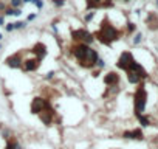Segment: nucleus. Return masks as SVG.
<instances>
[{
    "label": "nucleus",
    "mask_w": 158,
    "mask_h": 149,
    "mask_svg": "<svg viewBox=\"0 0 158 149\" xmlns=\"http://www.w3.org/2000/svg\"><path fill=\"white\" fill-rule=\"evenodd\" d=\"M146 23L149 26V30H157L158 28V17L154 14V12H150L146 19Z\"/></svg>",
    "instance_id": "obj_15"
},
{
    "label": "nucleus",
    "mask_w": 158,
    "mask_h": 149,
    "mask_svg": "<svg viewBox=\"0 0 158 149\" xmlns=\"http://www.w3.org/2000/svg\"><path fill=\"white\" fill-rule=\"evenodd\" d=\"M133 59H135V58H133V55H132L130 51H122V53H121V56L118 58V62H116V67L126 72V69L130 65V62H132Z\"/></svg>",
    "instance_id": "obj_8"
},
{
    "label": "nucleus",
    "mask_w": 158,
    "mask_h": 149,
    "mask_svg": "<svg viewBox=\"0 0 158 149\" xmlns=\"http://www.w3.org/2000/svg\"><path fill=\"white\" fill-rule=\"evenodd\" d=\"M3 23H5V17L0 16V25H3Z\"/></svg>",
    "instance_id": "obj_29"
},
{
    "label": "nucleus",
    "mask_w": 158,
    "mask_h": 149,
    "mask_svg": "<svg viewBox=\"0 0 158 149\" xmlns=\"http://www.w3.org/2000/svg\"><path fill=\"white\" fill-rule=\"evenodd\" d=\"M3 39V36H2V33H0V40H2Z\"/></svg>",
    "instance_id": "obj_31"
},
{
    "label": "nucleus",
    "mask_w": 158,
    "mask_h": 149,
    "mask_svg": "<svg viewBox=\"0 0 158 149\" xmlns=\"http://www.w3.org/2000/svg\"><path fill=\"white\" fill-rule=\"evenodd\" d=\"M88 47H90V45H85V44H74V45H71V55L76 58L78 61H81L82 58L85 56Z\"/></svg>",
    "instance_id": "obj_12"
},
{
    "label": "nucleus",
    "mask_w": 158,
    "mask_h": 149,
    "mask_svg": "<svg viewBox=\"0 0 158 149\" xmlns=\"http://www.w3.org/2000/svg\"><path fill=\"white\" fill-rule=\"evenodd\" d=\"M37 117L45 126H50V124H53L54 118H56V112H54V109L51 107V104H48L45 109H42L37 113Z\"/></svg>",
    "instance_id": "obj_5"
},
{
    "label": "nucleus",
    "mask_w": 158,
    "mask_h": 149,
    "mask_svg": "<svg viewBox=\"0 0 158 149\" xmlns=\"http://www.w3.org/2000/svg\"><path fill=\"white\" fill-rule=\"evenodd\" d=\"M141 40H143V34H141V33H136L135 37H133V45H138Z\"/></svg>",
    "instance_id": "obj_18"
},
{
    "label": "nucleus",
    "mask_w": 158,
    "mask_h": 149,
    "mask_svg": "<svg viewBox=\"0 0 158 149\" xmlns=\"http://www.w3.org/2000/svg\"><path fill=\"white\" fill-rule=\"evenodd\" d=\"M53 3L56 6H64L65 5V0H53Z\"/></svg>",
    "instance_id": "obj_23"
},
{
    "label": "nucleus",
    "mask_w": 158,
    "mask_h": 149,
    "mask_svg": "<svg viewBox=\"0 0 158 149\" xmlns=\"http://www.w3.org/2000/svg\"><path fill=\"white\" fill-rule=\"evenodd\" d=\"M50 104L48 101L45 99V98H40V96H36V98H33V101H31V113L33 115H37L42 109H45V107Z\"/></svg>",
    "instance_id": "obj_9"
},
{
    "label": "nucleus",
    "mask_w": 158,
    "mask_h": 149,
    "mask_svg": "<svg viewBox=\"0 0 158 149\" xmlns=\"http://www.w3.org/2000/svg\"><path fill=\"white\" fill-rule=\"evenodd\" d=\"M5 9H6V5L3 2H0V11H5Z\"/></svg>",
    "instance_id": "obj_26"
},
{
    "label": "nucleus",
    "mask_w": 158,
    "mask_h": 149,
    "mask_svg": "<svg viewBox=\"0 0 158 149\" xmlns=\"http://www.w3.org/2000/svg\"><path fill=\"white\" fill-rule=\"evenodd\" d=\"M122 138H127V140H138V141H143L144 140V134L140 127H136L133 131H126L122 134Z\"/></svg>",
    "instance_id": "obj_13"
},
{
    "label": "nucleus",
    "mask_w": 158,
    "mask_h": 149,
    "mask_svg": "<svg viewBox=\"0 0 158 149\" xmlns=\"http://www.w3.org/2000/svg\"><path fill=\"white\" fill-rule=\"evenodd\" d=\"M135 30H136V25L132 23V22H129V23H127V33H129V34H132Z\"/></svg>",
    "instance_id": "obj_19"
},
{
    "label": "nucleus",
    "mask_w": 158,
    "mask_h": 149,
    "mask_svg": "<svg viewBox=\"0 0 158 149\" xmlns=\"http://www.w3.org/2000/svg\"><path fill=\"white\" fill-rule=\"evenodd\" d=\"M0 50H2V45H0Z\"/></svg>",
    "instance_id": "obj_33"
},
{
    "label": "nucleus",
    "mask_w": 158,
    "mask_h": 149,
    "mask_svg": "<svg viewBox=\"0 0 158 149\" xmlns=\"http://www.w3.org/2000/svg\"><path fill=\"white\" fill-rule=\"evenodd\" d=\"M119 81H121V76L116 72H108L104 74V84L107 87H118Z\"/></svg>",
    "instance_id": "obj_10"
},
{
    "label": "nucleus",
    "mask_w": 158,
    "mask_h": 149,
    "mask_svg": "<svg viewBox=\"0 0 158 149\" xmlns=\"http://www.w3.org/2000/svg\"><path fill=\"white\" fill-rule=\"evenodd\" d=\"M71 37H73V40H76L78 44H85V45H90L95 40V36L92 34V33H88L87 30H84V28L71 31Z\"/></svg>",
    "instance_id": "obj_4"
},
{
    "label": "nucleus",
    "mask_w": 158,
    "mask_h": 149,
    "mask_svg": "<svg viewBox=\"0 0 158 149\" xmlns=\"http://www.w3.org/2000/svg\"><path fill=\"white\" fill-rule=\"evenodd\" d=\"M122 2H129V0H122Z\"/></svg>",
    "instance_id": "obj_32"
},
{
    "label": "nucleus",
    "mask_w": 158,
    "mask_h": 149,
    "mask_svg": "<svg viewBox=\"0 0 158 149\" xmlns=\"http://www.w3.org/2000/svg\"><path fill=\"white\" fill-rule=\"evenodd\" d=\"M20 5H23V0H11L9 2L11 8H20Z\"/></svg>",
    "instance_id": "obj_17"
},
{
    "label": "nucleus",
    "mask_w": 158,
    "mask_h": 149,
    "mask_svg": "<svg viewBox=\"0 0 158 149\" xmlns=\"http://www.w3.org/2000/svg\"><path fill=\"white\" fill-rule=\"evenodd\" d=\"M113 6V0H87L85 8L87 11L98 9V8H110Z\"/></svg>",
    "instance_id": "obj_6"
},
{
    "label": "nucleus",
    "mask_w": 158,
    "mask_h": 149,
    "mask_svg": "<svg viewBox=\"0 0 158 149\" xmlns=\"http://www.w3.org/2000/svg\"><path fill=\"white\" fill-rule=\"evenodd\" d=\"M98 58H99V56H98V51H96L95 48H92V47H88L85 56L79 61V65L84 67V69H93V67L96 65V61H98Z\"/></svg>",
    "instance_id": "obj_3"
},
{
    "label": "nucleus",
    "mask_w": 158,
    "mask_h": 149,
    "mask_svg": "<svg viewBox=\"0 0 158 149\" xmlns=\"http://www.w3.org/2000/svg\"><path fill=\"white\" fill-rule=\"evenodd\" d=\"M104 65H106V62H104V61H102L101 58H98V61H96V65H95V67H98V70H99V69H102Z\"/></svg>",
    "instance_id": "obj_21"
},
{
    "label": "nucleus",
    "mask_w": 158,
    "mask_h": 149,
    "mask_svg": "<svg viewBox=\"0 0 158 149\" xmlns=\"http://www.w3.org/2000/svg\"><path fill=\"white\" fill-rule=\"evenodd\" d=\"M33 3L36 5L39 9H40V8H42V6H44V2H42V0H33Z\"/></svg>",
    "instance_id": "obj_22"
},
{
    "label": "nucleus",
    "mask_w": 158,
    "mask_h": 149,
    "mask_svg": "<svg viewBox=\"0 0 158 149\" xmlns=\"http://www.w3.org/2000/svg\"><path fill=\"white\" fill-rule=\"evenodd\" d=\"M54 76V72H50V73H47V79H51Z\"/></svg>",
    "instance_id": "obj_27"
},
{
    "label": "nucleus",
    "mask_w": 158,
    "mask_h": 149,
    "mask_svg": "<svg viewBox=\"0 0 158 149\" xmlns=\"http://www.w3.org/2000/svg\"><path fill=\"white\" fill-rule=\"evenodd\" d=\"M31 53L36 58H39V59H44L45 56H47V47L42 44V42H39V44H36L33 47V50H31Z\"/></svg>",
    "instance_id": "obj_14"
},
{
    "label": "nucleus",
    "mask_w": 158,
    "mask_h": 149,
    "mask_svg": "<svg viewBox=\"0 0 158 149\" xmlns=\"http://www.w3.org/2000/svg\"><path fill=\"white\" fill-rule=\"evenodd\" d=\"M5 28H6V31H9V33L16 30V28H14V23H8V25L5 26Z\"/></svg>",
    "instance_id": "obj_24"
},
{
    "label": "nucleus",
    "mask_w": 158,
    "mask_h": 149,
    "mask_svg": "<svg viewBox=\"0 0 158 149\" xmlns=\"http://www.w3.org/2000/svg\"><path fill=\"white\" fill-rule=\"evenodd\" d=\"M95 39H98L101 44H104V45H112L115 40H118L119 36H121V33L119 30L116 28L115 25H112L110 22H108V19H104L101 22V26H99V30L95 33Z\"/></svg>",
    "instance_id": "obj_1"
},
{
    "label": "nucleus",
    "mask_w": 158,
    "mask_h": 149,
    "mask_svg": "<svg viewBox=\"0 0 158 149\" xmlns=\"http://www.w3.org/2000/svg\"><path fill=\"white\" fill-rule=\"evenodd\" d=\"M146 106H147V90H146L144 83H140L138 87H136V90H135V95H133V112H135V117L136 115L144 113Z\"/></svg>",
    "instance_id": "obj_2"
},
{
    "label": "nucleus",
    "mask_w": 158,
    "mask_h": 149,
    "mask_svg": "<svg viewBox=\"0 0 158 149\" xmlns=\"http://www.w3.org/2000/svg\"><path fill=\"white\" fill-rule=\"evenodd\" d=\"M34 19H36V14H30L28 16V22H31V20H34Z\"/></svg>",
    "instance_id": "obj_28"
},
{
    "label": "nucleus",
    "mask_w": 158,
    "mask_h": 149,
    "mask_svg": "<svg viewBox=\"0 0 158 149\" xmlns=\"http://www.w3.org/2000/svg\"><path fill=\"white\" fill-rule=\"evenodd\" d=\"M95 16V12H88V14H85V22H90V20L93 19Z\"/></svg>",
    "instance_id": "obj_25"
},
{
    "label": "nucleus",
    "mask_w": 158,
    "mask_h": 149,
    "mask_svg": "<svg viewBox=\"0 0 158 149\" xmlns=\"http://www.w3.org/2000/svg\"><path fill=\"white\" fill-rule=\"evenodd\" d=\"M40 62H42V59H39V58L26 59V61H23V64H22V70L23 72H36L40 67Z\"/></svg>",
    "instance_id": "obj_11"
},
{
    "label": "nucleus",
    "mask_w": 158,
    "mask_h": 149,
    "mask_svg": "<svg viewBox=\"0 0 158 149\" xmlns=\"http://www.w3.org/2000/svg\"><path fill=\"white\" fill-rule=\"evenodd\" d=\"M6 65L9 67V69H22V64H23V59H22V51L19 53H14V55H11L6 58Z\"/></svg>",
    "instance_id": "obj_7"
},
{
    "label": "nucleus",
    "mask_w": 158,
    "mask_h": 149,
    "mask_svg": "<svg viewBox=\"0 0 158 149\" xmlns=\"http://www.w3.org/2000/svg\"><path fill=\"white\" fill-rule=\"evenodd\" d=\"M23 3H33V0H23Z\"/></svg>",
    "instance_id": "obj_30"
},
{
    "label": "nucleus",
    "mask_w": 158,
    "mask_h": 149,
    "mask_svg": "<svg viewBox=\"0 0 158 149\" xmlns=\"http://www.w3.org/2000/svg\"><path fill=\"white\" fill-rule=\"evenodd\" d=\"M26 26V22H16L14 23V28L16 30H22V28H25Z\"/></svg>",
    "instance_id": "obj_20"
},
{
    "label": "nucleus",
    "mask_w": 158,
    "mask_h": 149,
    "mask_svg": "<svg viewBox=\"0 0 158 149\" xmlns=\"http://www.w3.org/2000/svg\"><path fill=\"white\" fill-rule=\"evenodd\" d=\"M136 120H138V123L143 126V127H149L150 124V118L147 117V115H144V113H141V115H136Z\"/></svg>",
    "instance_id": "obj_16"
}]
</instances>
